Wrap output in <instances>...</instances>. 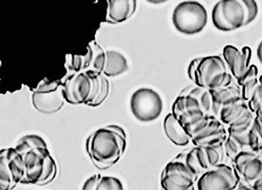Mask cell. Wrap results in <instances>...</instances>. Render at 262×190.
Returning <instances> with one entry per match:
<instances>
[{
	"instance_id": "3",
	"label": "cell",
	"mask_w": 262,
	"mask_h": 190,
	"mask_svg": "<svg viewBox=\"0 0 262 190\" xmlns=\"http://www.w3.org/2000/svg\"><path fill=\"white\" fill-rule=\"evenodd\" d=\"M20 154L25 170L20 183L43 186L54 181L58 167L48 147L33 148Z\"/></svg>"
},
{
	"instance_id": "6",
	"label": "cell",
	"mask_w": 262,
	"mask_h": 190,
	"mask_svg": "<svg viewBox=\"0 0 262 190\" xmlns=\"http://www.w3.org/2000/svg\"><path fill=\"white\" fill-rule=\"evenodd\" d=\"M247 14L241 0H221L214 6L211 19L222 32H232L247 26Z\"/></svg>"
},
{
	"instance_id": "11",
	"label": "cell",
	"mask_w": 262,
	"mask_h": 190,
	"mask_svg": "<svg viewBox=\"0 0 262 190\" xmlns=\"http://www.w3.org/2000/svg\"><path fill=\"white\" fill-rule=\"evenodd\" d=\"M198 179L186 164L173 158L163 170L160 184L165 190H196Z\"/></svg>"
},
{
	"instance_id": "8",
	"label": "cell",
	"mask_w": 262,
	"mask_h": 190,
	"mask_svg": "<svg viewBox=\"0 0 262 190\" xmlns=\"http://www.w3.org/2000/svg\"><path fill=\"white\" fill-rule=\"evenodd\" d=\"M60 80L49 81L45 79L32 90V105L37 111L43 114H53L63 108L64 99Z\"/></svg>"
},
{
	"instance_id": "34",
	"label": "cell",
	"mask_w": 262,
	"mask_h": 190,
	"mask_svg": "<svg viewBox=\"0 0 262 190\" xmlns=\"http://www.w3.org/2000/svg\"><path fill=\"white\" fill-rule=\"evenodd\" d=\"M252 189L253 190H261L262 189V177H260L258 179L252 183Z\"/></svg>"
},
{
	"instance_id": "27",
	"label": "cell",
	"mask_w": 262,
	"mask_h": 190,
	"mask_svg": "<svg viewBox=\"0 0 262 190\" xmlns=\"http://www.w3.org/2000/svg\"><path fill=\"white\" fill-rule=\"evenodd\" d=\"M90 44L92 47L93 56L90 67L88 70L94 71L100 74L103 72L105 68V60H106L105 52L95 40L91 41Z\"/></svg>"
},
{
	"instance_id": "17",
	"label": "cell",
	"mask_w": 262,
	"mask_h": 190,
	"mask_svg": "<svg viewBox=\"0 0 262 190\" xmlns=\"http://www.w3.org/2000/svg\"><path fill=\"white\" fill-rule=\"evenodd\" d=\"M211 94V102H212V111L214 116L218 118L220 112L223 107L235 100L237 97L242 96L241 87L235 80L229 85L220 88L209 90Z\"/></svg>"
},
{
	"instance_id": "33",
	"label": "cell",
	"mask_w": 262,
	"mask_h": 190,
	"mask_svg": "<svg viewBox=\"0 0 262 190\" xmlns=\"http://www.w3.org/2000/svg\"><path fill=\"white\" fill-rule=\"evenodd\" d=\"M243 3L247 10V26L253 22L257 17L258 13V7L255 0H241Z\"/></svg>"
},
{
	"instance_id": "31",
	"label": "cell",
	"mask_w": 262,
	"mask_h": 190,
	"mask_svg": "<svg viewBox=\"0 0 262 190\" xmlns=\"http://www.w3.org/2000/svg\"><path fill=\"white\" fill-rule=\"evenodd\" d=\"M83 66H84L83 55H67L65 66L68 71V74L81 72L83 71Z\"/></svg>"
},
{
	"instance_id": "10",
	"label": "cell",
	"mask_w": 262,
	"mask_h": 190,
	"mask_svg": "<svg viewBox=\"0 0 262 190\" xmlns=\"http://www.w3.org/2000/svg\"><path fill=\"white\" fill-rule=\"evenodd\" d=\"M25 173L24 159L15 148L0 150V190L14 189Z\"/></svg>"
},
{
	"instance_id": "7",
	"label": "cell",
	"mask_w": 262,
	"mask_h": 190,
	"mask_svg": "<svg viewBox=\"0 0 262 190\" xmlns=\"http://www.w3.org/2000/svg\"><path fill=\"white\" fill-rule=\"evenodd\" d=\"M130 108L138 121L149 123L157 120L162 114V99L156 90L142 87L132 95Z\"/></svg>"
},
{
	"instance_id": "14",
	"label": "cell",
	"mask_w": 262,
	"mask_h": 190,
	"mask_svg": "<svg viewBox=\"0 0 262 190\" xmlns=\"http://www.w3.org/2000/svg\"><path fill=\"white\" fill-rule=\"evenodd\" d=\"M227 136L226 126L215 116L203 130L190 137V142L193 146L203 147L224 145Z\"/></svg>"
},
{
	"instance_id": "13",
	"label": "cell",
	"mask_w": 262,
	"mask_h": 190,
	"mask_svg": "<svg viewBox=\"0 0 262 190\" xmlns=\"http://www.w3.org/2000/svg\"><path fill=\"white\" fill-rule=\"evenodd\" d=\"M251 48L244 46L238 49L232 45H226L223 50V59L225 61L229 73L237 80L246 72L251 61Z\"/></svg>"
},
{
	"instance_id": "15",
	"label": "cell",
	"mask_w": 262,
	"mask_h": 190,
	"mask_svg": "<svg viewBox=\"0 0 262 190\" xmlns=\"http://www.w3.org/2000/svg\"><path fill=\"white\" fill-rule=\"evenodd\" d=\"M137 9V0H108V9L105 22L121 23L131 18Z\"/></svg>"
},
{
	"instance_id": "32",
	"label": "cell",
	"mask_w": 262,
	"mask_h": 190,
	"mask_svg": "<svg viewBox=\"0 0 262 190\" xmlns=\"http://www.w3.org/2000/svg\"><path fill=\"white\" fill-rule=\"evenodd\" d=\"M247 103L249 110L253 113H255L257 109L262 106L261 82L259 83L258 85L257 86L256 88L253 91L250 100L247 101Z\"/></svg>"
},
{
	"instance_id": "36",
	"label": "cell",
	"mask_w": 262,
	"mask_h": 190,
	"mask_svg": "<svg viewBox=\"0 0 262 190\" xmlns=\"http://www.w3.org/2000/svg\"><path fill=\"white\" fill-rule=\"evenodd\" d=\"M257 55H258V59H259V61H261V43H260L259 46H258Z\"/></svg>"
},
{
	"instance_id": "2",
	"label": "cell",
	"mask_w": 262,
	"mask_h": 190,
	"mask_svg": "<svg viewBox=\"0 0 262 190\" xmlns=\"http://www.w3.org/2000/svg\"><path fill=\"white\" fill-rule=\"evenodd\" d=\"M188 75L193 84L208 90L225 87L235 80L224 60L218 55L192 60L188 66Z\"/></svg>"
},
{
	"instance_id": "23",
	"label": "cell",
	"mask_w": 262,
	"mask_h": 190,
	"mask_svg": "<svg viewBox=\"0 0 262 190\" xmlns=\"http://www.w3.org/2000/svg\"><path fill=\"white\" fill-rule=\"evenodd\" d=\"M226 158L232 160L237 154L242 152H251L249 146L247 134L233 135L228 134L224 144Z\"/></svg>"
},
{
	"instance_id": "16",
	"label": "cell",
	"mask_w": 262,
	"mask_h": 190,
	"mask_svg": "<svg viewBox=\"0 0 262 190\" xmlns=\"http://www.w3.org/2000/svg\"><path fill=\"white\" fill-rule=\"evenodd\" d=\"M174 158L183 161L198 178L203 172L210 169L203 146H193V147L185 149Z\"/></svg>"
},
{
	"instance_id": "30",
	"label": "cell",
	"mask_w": 262,
	"mask_h": 190,
	"mask_svg": "<svg viewBox=\"0 0 262 190\" xmlns=\"http://www.w3.org/2000/svg\"><path fill=\"white\" fill-rule=\"evenodd\" d=\"M100 79V88L98 95H97V98L94 100V102L89 105V107H92V108H97V107L100 106L107 100L109 93H110V82H109L106 76L101 73Z\"/></svg>"
},
{
	"instance_id": "28",
	"label": "cell",
	"mask_w": 262,
	"mask_h": 190,
	"mask_svg": "<svg viewBox=\"0 0 262 190\" xmlns=\"http://www.w3.org/2000/svg\"><path fill=\"white\" fill-rule=\"evenodd\" d=\"M35 147H47V144L41 136L31 134L20 138L14 148L21 154Z\"/></svg>"
},
{
	"instance_id": "5",
	"label": "cell",
	"mask_w": 262,
	"mask_h": 190,
	"mask_svg": "<svg viewBox=\"0 0 262 190\" xmlns=\"http://www.w3.org/2000/svg\"><path fill=\"white\" fill-rule=\"evenodd\" d=\"M172 21L180 33L187 35L200 33L207 25L208 13L206 8L196 1L182 2L173 10Z\"/></svg>"
},
{
	"instance_id": "22",
	"label": "cell",
	"mask_w": 262,
	"mask_h": 190,
	"mask_svg": "<svg viewBox=\"0 0 262 190\" xmlns=\"http://www.w3.org/2000/svg\"><path fill=\"white\" fill-rule=\"evenodd\" d=\"M248 108L247 102L242 99V96L237 97L226 106L223 107L218 118L224 126H227L239 117Z\"/></svg>"
},
{
	"instance_id": "19",
	"label": "cell",
	"mask_w": 262,
	"mask_h": 190,
	"mask_svg": "<svg viewBox=\"0 0 262 190\" xmlns=\"http://www.w3.org/2000/svg\"><path fill=\"white\" fill-rule=\"evenodd\" d=\"M105 55L106 60L102 72L104 76L109 78L115 77L128 70V61L122 53L115 50H108L105 52Z\"/></svg>"
},
{
	"instance_id": "4",
	"label": "cell",
	"mask_w": 262,
	"mask_h": 190,
	"mask_svg": "<svg viewBox=\"0 0 262 190\" xmlns=\"http://www.w3.org/2000/svg\"><path fill=\"white\" fill-rule=\"evenodd\" d=\"M100 74L86 70L67 75L61 81L65 102L71 105L84 104L89 106L100 91Z\"/></svg>"
},
{
	"instance_id": "35",
	"label": "cell",
	"mask_w": 262,
	"mask_h": 190,
	"mask_svg": "<svg viewBox=\"0 0 262 190\" xmlns=\"http://www.w3.org/2000/svg\"><path fill=\"white\" fill-rule=\"evenodd\" d=\"M147 3H151V4H162V3H166L168 0H146Z\"/></svg>"
},
{
	"instance_id": "26",
	"label": "cell",
	"mask_w": 262,
	"mask_h": 190,
	"mask_svg": "<svg viewBox=\"0 0 262 190\" xmlns=\"http://www.w3.org/2000/svg\"><path fill=\"white\" fill-rule=\"evenodd\" d=\"M247 139L251 152L262 154V118L254 115L253 126L247 132Z\"/></svg>"
},
{
	"instance_id": "9",
	"label": "cell",
	"mask_w": 262,
	"mask_h": 190,
	"mask_svg": "<svg viewBox=\"0 0 262 190\" xmlns=\"http://www.w3.org/2000/svg\"><path fill=\"white\" fill-rule=\"evenodd\" d=\"M239 181L235 168L224 162L203 172L196 181V190H235Z\"/></svg>"
},
{
	"instance_id": "24",
	"label": "cell",
	"mask_w": 262,
	"mask_h": 190,
	"mask_svg": "<svg viewBox=\"0 0 262 190\" xmlns=\"http://www.w3.org/2000/svg\"><path fill=\"white\" fill-rule=\"evenodd\" d=\"M201 109L198 97L190 94H180L172 105V114L177 118L180 115L190 110Z\"/></svg>"
},
{
	"instance_id": "18",
	"label": "cell",
	"mask_w": 262,
	"mask_h": 190,
	"mask_svg": "<svg viewBox=\"0 0 262 190\" xmlns=\"http://www.w3.org/2000/svg\"><path fill=\"white\" fill-rule=\"evenodd\" d=\"M164 130L166 136L176 146H185L191 142L190 136L172 113H168L164 118Z\"/></svg>"
},
{
	"instance_id": "1",
	"label": "cell",
	"mask_w": 262,
	"mask_h": 190,
	"mask_svg": "<svg viewBox=\"0 0 262 190\" xmlns=\"http://www.w3.org/2000/svg\"><path fill=\"white\" fill-rule=\"evenodd\" d=\"M126 145L125 130L116 125H110L97 130L89 136L86 151L98 170H106L120 160Z\"/></svg>"
},
{
	"instance_id": "12",
	"label": "cell",
	"mask_w": 262,
	"mask_h": 190,
	"mask_svg": "<svg viewBox=\"0 0 262 190\" xmlns=\"http://www.w3.org/2000/svg\"><path fill=\"white\" fill-rule=\"evenodd\" d=\"M261 155L253 152H242L231 160V165L235 168L240 181L251 186L255 180L262 177Z\"/></svg>"
},
{
	"instance_id": "29",
	"label": "cell",
	"mask_w": 262,
	"mask_h": 190,
	"mask_svg": "<svg viewBox=\"0 0 262 190\" xmlns=\"http://www.w3.org/2000/svg\"><path fill=\"white\" fill-rule=\"evenodd\" d=\"M204 149L210 169L225 162L226 155L224 145L206 146Z\"/></svg>"
},
{
	"instance_id": "21",
	"label": "cell",
	"mask_w": 262,
	"mask_h": 190,
	"mask_svg": "<svg viewBox=\"0 0 262 190\" xmlns=\"http://www.w3.org/2000/svg\"><path fill=\"white\" fill-rule=\"evenodd\" d=\"M123 183L118 178L112 176H102L100 174L89 178L82 186L83 190H123Z\"/></svg>"
},
{
	"instance_id": "20",
	"label": "cell",
	"mask_w": 262,
	"mask_h": 190,
	"mask_svg": "<svg viewBox=\"0 0 262 190\" xmlns=\"http://www.w3.org/2000/svg\"><path fill=\"white\" fill-rule=\"evenodd\" d=\"M258 69L255 65L251 64L242 76L237 79L236 82L241 87L242 99L245 102L250 100L252 93L261 82V76L258 78Z\"/></svg>"
},
{
	"instance_id": "25",
	"label": "cell",
	"mask_w": 262,
	"mask_h": 190,
	"mask_svg": "<svg viewBox=\"0 0 262 190\" xmlns=\"http://www.w3.org/2000/svg\"><path fill=\"white\" fill-rule=\"evenodd\" d=\"M253 120L254 113L247 109L239 117L226 126L228 134L233 135L247 134L253 126Z\"/></svg>"
}]
</instances>
